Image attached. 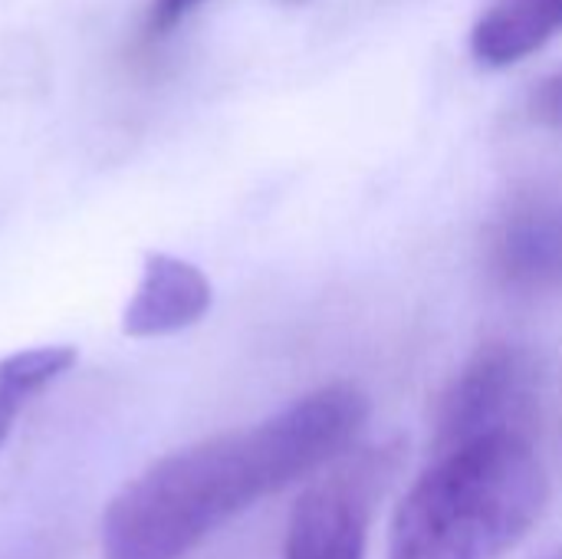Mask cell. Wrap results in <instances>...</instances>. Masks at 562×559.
I'll return each instance as SVG.
<instances>
[{
    "mask_svg": "<svg viewBox=\"0 0 562 559\" xmlns=\"http://www.w3.org/2000/svg\"><path fill=\"white\" fill-rule=\"evenodd\" d=\"M369 422V395L329 382L254 428L158 458L102 517V559H184L231 517L339 458Z\"/></svg>",
    "mask_w": 562,
    "mask_h": 559,
    "instance_id": "cell-1",
    "label": "cell"
},
{
    "mask_svg": "<svg viewBox=\"0 0 562 559\" xmlns=\"http://www.w3.org/2000/svg\"><path fill=\"white\" fill-rule=\"evenodd\" d=\"M547 474L527 435L438 455L392 521L389 559H497L543 517Z\"/></svg>",
    "mask_w": 562,
    "mask_h": 559,
    "instance_id": "cell-2",
    "label": "cell"
},
{
    "mask_svg": "<svg viewBox=\"0 0 562 559\" xmlns=\"http://www.w3.org/2000/svg\"><path fill=\"white\" fill-rule=\"evenodd\" d=\"M533 405V359L507 343L484 346L441 395L435 415V458L491 435H527Z\"/></svg>",
    "mask_w": 562,
    "mask_h": 559,
    "instance_id": "cell-3",
    "label": "cell"
},
{
    "mask_svg": "<svg viewBox=\"0 0 562 559\" xmlns=\"http://www.w3.org/2000/svg\"><path fill=\"white\" fill-rule=\"evenodd\" d=\"M385 471V451L362 455L306 488L286 524L283 559H366Z\"/></svg>",
    "mask_w": 562,
    "mask_h": 559,
    "instance_id": "cell-4",
    "label": "cell"
},
{
    "mask_svg": "<svg viewBox=\"0 0 562 559\" xmlns=\"http://www.w3.org/2000/svg\"><path fill=\"white\" fill-rule=\"evenodd\" d=\"M491 270L514 293L562 290V191L527 188L491 231Z\"/></svg>",
    "mask_w": 562,
    "mask_h": 559,
    "instance_id": "cell-5",
    "label": "cell"
},
{
    "mask_svg": "<svg viewBox=\"0 0 562 559\" xmlns=\"http://www.w3.org/2000/svg\"><path fill=\"white\" fill-rule=\"evenodd\" d=\"M211 303L214 290L201 267L175 254H148L135 297L122 313V333L128 339L171 336L201 323Z\"/></svg>",
    "mask_w": 562,
    "mask_h": 559,
    "instance_id": "cell-6",
    "label": "cell"
},
{
    "mask_svg": "<svg viewBox=\"0 0 562 559\" xmlns=\"http://www.w3.org/2000/svg\"><path fill=\"white\" fill-rule=\"evenodd\" d=\"M562 30V0H494L471 30V53L481 66L504 69Z\"/></svg>",
    "mask_w": 562,
    "mask_h": 559,
    "instance_id": "cell-7",
    "label": "cell"
},
{
    "mask_svg": "<svg viewBox=\"0 0 562 559\" xmlns=\"http://www.w3.org/2000/svg\"><path fill=\"white\" fill-rule=\"evenodd\" d=\"M72 362H76L72 346H36L0 359V448L7 445L16 425L20 409L49 382H56L63 372H69Z\"/></svg>",
    "mask_w": 562,
    "mask_h": 559,
    "instance_id": "cell-8",
    "label": "cell"
},
{
    "mask_svg": "<svg viewBox=\"0 0 562 559\" xmlns=\"http://www.w3.org/2000/svg\"><path fill=\"white\" fill-rule=\"evenodd\" d=\"M530 119L547 128H562V69L540 79L530 92Z\"/></svg>",
    "mask_w": 562,
    "mask_h": 559,
    "instance_id": "cell-9",
    "label": "cell"
},
{
    "mask_svg": "<svg viewBox=\"0 0 562 559\" xmlns=\"http://www.w3.org/2000/svg\"><path fill=\"white\" fill-rule=\"evenodd\" d=\"M201 0H151V10H148V33L161 36L168 30H175Z\"/></svg>",
    "mask_w": 562,
    "mask_h": 559,
    "instance_id": "cell-10",
    "label": "cell"
}]
</instances>
